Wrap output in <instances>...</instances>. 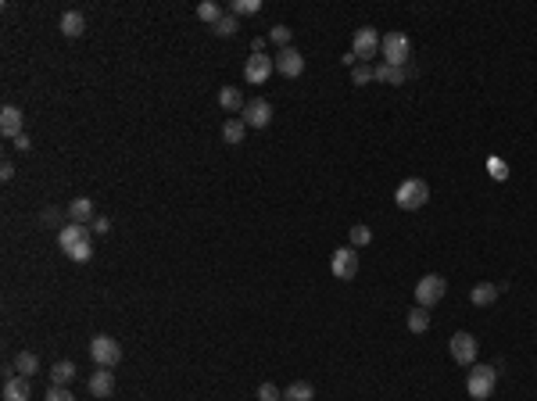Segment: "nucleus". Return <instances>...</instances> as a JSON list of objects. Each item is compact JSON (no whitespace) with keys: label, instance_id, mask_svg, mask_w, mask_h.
I'll list each match as a JSON object with an SVG mask.
<instances>
[{"label":"nucleus","instance_id":"2eb2a0df","mask_svg":"<svg viewBox=\"0 0 537 401\" xmlns=\"http://www.w3.org/2000/svg\"><path fill=\"white\" fill-rule=\"evenodd\" d=\"M69 219L79 223V226H90L93 219H97V211H93V201H90V197H76V201H69Z\"/></svg>","mask_w":537,"mask_h":401},{"label":"nucleus","instance_id":"c9c22d12","mask_svg":"<svg viewBox=\"0 0 537 401\" xmlns=\"http://www.w3.org/2000/svg\"><path fill=\"white\" fill-rule=\"evenodd\" d=\"M0 179H4V183H8V179H15V165H11V162L0 165Z\"/></svg>","mask_w":537,"mask_h":401},{"label":"nucleus","instance_id":"f03ea898","mask_svg":"<svg viewBox=\"0 0 537 401\" xmlns=\"http://www.w3.org/2000/svg\"><path fill=\"white\" fill-rule=\"evenodd\" d=\"M498 387V369L494 365H473L469 369V377H466V391L469 398H477V401H487Z\"/></svg>","mask_w":537,"mask_h":401},{"label":"nucleus","instance_id":"423d86ee","mask_svg":"<svg viewBox=\"0 0 537 401\" xmlns=\"http://www.w3.org/2000/svg\"><path fill=\"white\" fill-rule=\"evenodd\" d=\"M380 33H376L372 25H362V29H355V40H351V54L362 61V65H369V57H376L380 54Z\"/></svg>","mask_w":537,"mask_h":401},{"label":"nucleus","instance_id":"6e6552de","mask_svg":"<svg viewBox=\"0 0 537 401\" xmlns=\"http://www.w3.org/2000/svg\"><path fill=\"white\" fill-rule=\"evenodd\" d=\"M448 351H452V362H459V365H473L477 362V355H480V344H477V337L473 333H452V341H448Z\"/></svg>","mask_w":537,"mask_h":401},{"label":"nucleus","instance_id":"f8f14e48","mask_svg":"<svg viewBox=\"0 0 537 401\" xmlns=\"http://www.w3.org/2000/svg\"><path fill=\"white\" fill-rule=\"evenodd\" d=\"M276 72H279V76H287V79H298V76L305 72V57H301V50H298V47H283V50L276 54Z\"/></svg>","mask_w":537,"mask_h":401},{"label":"nucleus","instance_id":"bb28decb","mask_svg":"<svg viewBox=\"0 0 537 401\" xmlns=\"http://www.w3.org/2000/svg\"><path fill=\"white\" fill-rule=\"evenodd\" d=\"M269 43H276L279 50L291 47V29H287V25H272V29H269Z\"/></svg>","mask_w":537,"mask_h":401},{"label":"nucleus","instance_id":"6ab92c4d","mask_svg":"<svg viewBox=\"0 0 537 401\" xmlns=\"http://www.w3.org/2000/svg\"><path fill=\"white\" fill-rule=\"evenodd\" d=\"M498 294H501V283H477V287L469 290V301L477 304V308H487V304L498 301Z\"/></svg>","mask_w":537,"mask_h":401},{"label":"nucleus","instance_id":"9b49d317","mask_svg":"<svg viewBox=\"0 0 537 401\" xmlns=\"http://www.w3.org/2000/svg\"><path fill=\"white\" fill-rule=\"evenodd\" d=\"M276 72V57H269V54H251L247 61H244V79L247 83H265L269 76Z\"/></svg>","mask_w":537,"mask_h":401},{"label":"nucleus","instance_id":"4be33fe9","mask_svg":"<svg viewBox=\"0 0 537 401\" xmlns=\"http://www.w3.org/2000/svg\"><path fill=\"white\" fill-rule=\"evenodd\" d=\"M244 136H247V126H244V118H226L223 122V140L226 143H244Z\"/></svg>","mask_w":537,"mask_h":401},{"label":"nucleus","instance_id":"9d476101","mask_svg":"<svg viewBox=\"0 0 537 401\" xmlns=\"http://www.w3.org/2000/svg\"><path fill=\"white\" fill-rule=\"evenodd\" d=\"M240 118H244V126H247V129H265L269 122H272V104L262 101V97H255V101H247V104H244Z\"/></svg>","mask_w":537,"mask_h":401},{"label":"nucleus","instance_id":"7c9ffc66","mask_svg":"<svg viewBox=\"0 0 537 401\" xmlns=\"http://www.w3.org/2000/svg\"><path fill=\"white\" fill-rule=\"evenodd\" d=\"M255 398H258V401H279V387H276V384H258Z\"/></svg>","mask_w":537,"mask_h":401},{"label":"nucleus","instance_id":"473e14b6","mask_svg":"<svg viewBox=\"0 0 537 401\" xmlns=\"http://www.w3.org/2000/svg\"><path fill=\"white\" fill-rule=\"evenodd\" d=\"M90 230H93V233H104V237H108V233H111V219H108V215H97V219L90 223Z\"/></svg>","mask_w":537,"mask_h":401},{"label":"nucleus","instance_id":"412c9836","mask_svg":"<svg viewBox=\"0 0 537 401\" xmlns=\"http://www.w3.org/2000/svg\"><path fill=\"white\" fill-rule=\"evenodd\" d=\"M15 373H18V377H33V373H40V358H36V351H18V355H15Z\"/></svg>","mask_w":537,"mask_h":401},{"label":"nucleus","instance_id":"f704fd0d","mask_svg":"<svg viewBox=\"0 0 537 401\" xmlns=\"http://www.w3.org/2000/svg\"><path fill=\"white\" fill-rule=\"evenodd\" d=\"M491 176H494V179H505V176H509V172H505V165H501L498 158H491Z\"/></svg>","mask_w":537,"mask_h":401},{"label":"nucleus","instance_id":"a878e982","mask_svg":"<svg viewBox=\"0 0 537 401\" xmlns=\"http://www.w3.org/2000/svg\"><path fill=\"white\" fill-rule=\"evenodd\" d=\"M197 18L215 25L218 18H223V8H218V4H211V0H204V4H197Z\"/></svg>","mask_w":537,"mask_h":401},{"label":"nucleus","instance_id":"dca6fc26","mask_svg":"<svg viewBox=\"0 0 537 401\" xmlns=\"http://www.w3.org/2000/svg\"><path fill=\"white\" fill-rule=\"evenodd\" d=\"M76 377H79V369H76L69 358H61V362L50 365V387H69Z\"/></svg>","mask_w":537,"mask_h":401},{"label":"nucleus","instance_id":"39448f33","mask_svg":"<svg viewBox=\"0 0 537 401\" xmlns=\"http://www.w3.org/2000/svg\"><path fill=\"white\" fill-rule=\"evenodd\" d=\"M90 358L97 365H104V369H115L118 358H122V344L115 341V337L101 333V337H93V341H90Z\"/></svg>","mask_w":537,"mask_h":401},{"label":"nucleus","instance_id":"cd10ccee","mask_svg":"<svg viewBox=\"0 0 537 401\" xmlns=\"http://www.w3.org/2000/svg\"><path fill=\"white\" fill-rule=\"evenodd\" d=\"M369 240H372V230H369V226H362V223H358V226H351V248H355V251H358V248H365Z\"/></svg>","mask_w":537,"mask_h":401},{"label":"nucleus","instance_id":"5701e85b","mask_svg":"<svg viewBox=\"0 0 537 401\" xmlns=\"http://www.w3.org/2000/svg\"><path fill=\"white\" fill-rule=\"evenodd\" d=\"M315 398V387L308 380H294L287 391H283V401H312Z\"/></svg>","mask_w":537,"mask_h":401},{"label":"nucleus","instance_id":"72a5a7b5","mask_svg":"<svg viewBox=\"0 0 537 401\" xmlns=\"http://www.w3.org/2000/svg\"><path fill=\"white\" fill-rule=\"evenodd\" d=\"M61 215H65V211H61V208H47V211H43V223L57 226V223H61Z\"/></svg>","mask_w":537,"mask_h":401},{"label":"nucleus","instance_id":"b1692460","mask_svg":"<svg viewBox=\"0 0 537 401\" xmlns=\"http://www.w3.org/2000/svg\"><path fill=\"white\" fill-rule=\"evenodd\" d=\"M408 330L412 333H426L430 330V316H426V308H412V312H408Z\"/></svg>","mask_w":537,"mask_h":401},{"label":"nucleus","instance_id":"0eeeda50","mask_svg":"<svg viewBox=\"0 0 537 401\" xmlns=\"http://www.w3.org/2000/svg\"><path fill=\"white\" fill-rule=\"evenodd\" d=\"M445 294H448V280H445V276H437V272L423 276V280L416 283V301H419V308H430V304H437V301H445Z\"/></svg>","mask_w":537,"mask_h":401},{"label":"nucleus","instance_id":"aec40b11","mask_svg":"<svg viewBox=\"0 0 537 401\" xmlns=\"http://www.w3.org/2000/svg\"><path fill=\"white\" fill-rule=\"evenodd\" d=\"M244 94H240V90L237 86H223V90H218V108H223V111H244Z\"/></svg>","mask_w":537,"mask_h":401},{"label":"nucleus","instance_id":"20e7f679","mask_svg":"<svg viewBox=\"0 0 537 401\" xmlns=\"http://www.w3.org/2000/svg\"><path fill=\"white\" fill-rule=\"evenodd\" d=\"M394 201H398L401 211H419L430 201V187H426L423 179H405L401 187H398V194H394Z\"/></svg>","mask_w":537,"mask_h":401},{"label":"nucleus","instance_id":"2f4dec72","mask_svg":"<svg viewBox=\"0 0 537 401\" xmlns=\"http://www.w3.org/2000/svg\"><path fill=\"white\" fill-rule=\"evenodd\" d=\"M47 401H76V394L69 387H50L47 391Z\"/></svg>","mask_w":537,"mask_h":401},{"label":"nucleus","instance_id":"7ed1b4c3","mask_svg":"<svg viewBox=\"0 0 537 401\" xmlns=\"http://www.w3.org/2000/svg\"><path fill=\"white\" fill-rule=\"evenodd\" d=\"M380 54H384V65L405 69L408 57H412V40H408L405 33H387V36L380 40Z\"/></svg>","mask_w":537,"mask_h":401},{"label":"nucleus","instance_id":"f3484780","mask_svg":"<svg viewBox=\"0 0 537 401\" xmlns=\"http://www.w3.org/2000/svg\"><path fill=\"white\" fill-rule=\"evenodd\" d=\"M57 29H61V33H65L69 40H79V36L86 33V18H83L79 11H65V15H61V22H57Z\"/></svg>","mask_w":537,"mask_h":401},{"label":"nucleus","instance_id":"c85d7f7f","mask_svg":"<svg viewBox=\"0 0 537 401\" xmlns=\"http://www.w3.org/2000/svg\"><path fill=\"white\" fill-rule=\"evenodd\" d=\"M230 11L233 15H255V11H262V0H233Z\"/></svg>","mask_w":537,"mask_h":401},{"label":"nucleus","instance_id":"a211bd4d","mask_svg":"<svg viewBox=\"0 0 537 401\" xmlns=\"http://www.w3.org/2000/svg\"><path fill=\"white\" fill-rule=\"evenodd\" d=\"M33 391H29V377H8L4 380V401H29Z\"/></svg>","mask_w":537,"mask_h":401},{"label":"nucleus","instance_id":"c756f323","mask_svg":"<svg viewBox=\"0 0 537 401\" xmlns=\"http://www.w3.org/2000/svg\"><path fill=\"white\" fill-rule=\"evenodd\" d=\"M369 79H372V69H369V65H362V61H358V65L351 69V83H355V86H365Z\"/></svg>","mask_w":537,"mask_h":401},{"label":"nucleus","instance_id":"ddd939ff","mask_svg":"<svg viewBox=\"0 0 537 401\" xmlns=\"http://www.w3.org/2000/svg\"><path fill=\"white\" fill-rule=\"evenodd\" d=\"M22 126H25L22 108H15V104H4V108H0V133H4L8 140H18V136H22Z\"/></svg>","mask_w":537,"mask_h":401},{"label":"nucleus","instance_id":"4468645a","mask_svg":"<svg viewBox=\"0 0 537 401\" xmlns=\"http://www.w3.org/2000/svg\"><path fill=\"white\" fill-rule=\"evenodd\" d=\"M90 394L93 398H111L115 394V373L97 365V373H90Z\"/></svg>","mask_w":537,"mask_h":401},{"label":"nucleus","instance_id":"393cba45","mask_svg":"<svg viewBox=\"0 0 537 401\" xmlns=\"http://www.w3.org/2000/svg\"><path fill=\"white\" fill-rule=\"evenodd\" d=\"M237 29H240L237 15H223V18L211 25V33H215V36H237Z\"/></svg>","mask_w":537,"mask_h":401},{"label":"nucleus","instance_id":"1a4fd4ad","mask_svg":"<svg viewBox=\"0 0 537 401\" xmlns=\"http://www.w3.org/2000/svg\"><path fill=\"white\" fill-rule=\"evenodd\" d=\"M330 272L337 280H355L358 276V251L355 248H337L330 255Z\"/></svg>","mask_w":537,"mask_h":401},{"label":"nucleus","instance_id":"f257e3e1","mask_svg":"<svg viewBox=\"0 0 537 401\" xmlns=\"http://www.w3.org/2000/svg\"><path fill=\"white\" fill-rule=\"evenodd\" d=\"M57 248L65 251L72 262H90L93 258V230L90 226H79V223H69L57 230Z\"/></svg>","mask_w":537,"mask_h":401},{"label":"nucleus","instance_id":"e433bc0d","mask_svg":"<svg viewBox=\"0 0 537 401\" xmlns=\"http://www.w3.org/2000/svg\"><path fill=\"white\" fill-rule=\"evenodd\" d=\"M15 147H18V150H29V147H33V140H29V136H25V133H22V136H18V140H15Z\"/></svg>","mask_w":537,"mask_h":401}]
</instances>
